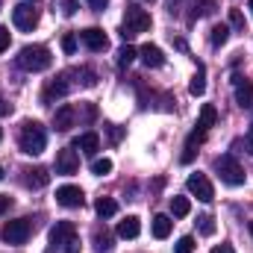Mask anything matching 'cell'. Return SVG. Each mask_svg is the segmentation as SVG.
Masks as SVG:
<instances>
[{
  "label": "cell",
  "mask_w": 253,
  "mask_h": 253,
  "mask_svg": "<svg viewBox=\"0 0 253 253\" xmlns=\"http://www.w3.org/2000/svg\"><path fill=\"white\" fill-rule=\"evenodd\" d=\"M150 12H144L138 3H126L124 6V27H121V39L126 44L138 36V33H147L150 30Z\"/></svg>",
  "instance_id": "obj_2"
},
{
  "label": "cell",
  "mask_w": 253,
  "mask_h": 253,
  "mask_svg": "<svg viewBox=\"0 0 253 253\" xmlns=\"http://www.w3.org/2000/svg\"><path fill=\"white\" fill-rule=\"evenodd\" d=\"M77 168H80V156H77V150H74V147H62V150L56 153V174L71 177V174H77Z\"/></svg>",
  "instance_id": "obj_11"
},
{
  "label": "cell",
  "mask_w": 253,
  "mask_h": 253,
  "mask_svg": "<svg viewBox=\"0 0 253 253\" xmlns=\"http://www.w3.org/2000/svg\"><path fill=\"white\" fill-rule=\"evenodd\" d=\"M9 206H12V197H9V194H0V215L9 212Z\"/></svg>",
  "instance_id": "obj_39"
},
{
  "label": "cell",
  "mask_w": 253,
  "mask_h": 253,
  "mask_svg": "<svg viewBox=\"0 0 253 253\" xmlns=\"http://www.w3.org/2000/svg\"><path fill=\"white\" fill-rule=\"evenodd\" d=\"M80 36V42L91 50V53H103L106 47H109V39H106V33L100 30V27H88V30H83V33H77Z\"/></svg>",
  "instance_id": "obj_9"
},
{
  "label": "cell",
  "mask_w": 253,
  "mask_h": 253,
  "mask_svg": "<svg viewBox=\"0 0 253 253\" xmlns=\"http://www.w3.org/2000/svg\"><path fill=\"white\" fill-rule=\"evenodd\" d=\"M138 56H141V62L147 65V68H162V65H165V53H162L156 44H144V47L138 50Z\"/></svg>",
  "instance_id": "obj_18"
},
{
  "label": "cell",
  "mask_w": 253,
  "mask_h": 253,
  "mask_svg": "<svg viewBox=\"0 0 253 253\" xmlns=\"http://www.w3.org/2000/svg\"><path fill=\"white\" fill-rule=\"evenodd\" d=\"M15 62H18V68H24L30 74H39V71H47L53 65V56L44 44H27V47H21Z\"/></svg>",
  "instance_id": "obj_3"
},
{
  "label": "cell",
  "mask_w": 253,
  "mask_h": 253,
  "mask_svg": "<svg viewBox=\"0 0 253 253\" xmlns=\"http://www.w3.org/2000/svg\"><path fill=\"white\" fill-rule=\"evenodd\" d=\"M94 253H112V236L109 233H97L94 236Z\"/></svg>",
  "instance_id": "obj_31"
},
{
  "label": "cell",
  "mask_w": 253,
  "mask_h": 253,
  "mask_svg": "<svg viewBox=\"0 0 253 253\" xmlns=\"http://www.w3.org/2000/svg\"><path fill=\"white\" fill-rule=\"evenodd\" d=\"M121 135H124V129H121V126L109 124V138H112V141H121Z\"/></svg>",
  "instance_id": "obj_38"
},
{
  "label": "cell",
  "mask_w": 253,
  "mask_h": 253,
  "mask_svg": "<svg viewBox=\"0 0 253 253\" xmlns=\"http://www.w3.org/2000/svg\"><path fill=\"white\" fill-rule=\"evenodd\" d=\"M85 3H88V6H91L94 12H103V9L109 6V0H85Z\"/></svg>",
  "instance_id": "obj_37"
},
{
  "label": "cell",
  "mask_w": 253,
  "mask_h": 253,
  "mask_svg": "<svg viewBox=\"0 0 253 253\" xmlns=\"http://www.w3.org/2000/svg\"><path fill=\"white\" fill-rule=\"evenodd\" d=\"M230 27L245 30V15H242V9H230Z\"/></svg>",
  "instance_id": "obj_34"
},
{
  "label": "cell",
  "mask_w": 253,
  "mask_h": 253,
  "mask_svg": "<svg viewBox=\"0 0 253 253\" xmlns=\"http://www.w3.org/2000/svg\"><path fill=\"white\" fill-rule=\"evenodd\" d=\"M50 253H80V239L71 221H56L50 230Z\"/></svg>",
  "instance_id": "obj_4"
},
{
  "label": "cell",
  "mask_w": 253,
  "mask_h": 253,
  "mask_svg": "<svg viewBox=\"0 0 253 253\" xmlns=\"http://www.w3.org/2000/svg\"><path fill=\"white\" fill-rule=\"evenodd\" d=\"M251 236H253V221H251Z\"/></svg>",
  "instance_id": "obj_45"
},
{
  "label": "cell",
  "mask_w": 253,
  "mask_h": 253,
  "mask_svg": "<svg viewBox=\"0 0 253 253\" xmlns=\"http://www.w3.org/2000/svg\"><path fill=\"white\" fill-rule=\"evenodd\" d=\"M218 9V0H194L191 3V15H189V21L194 24L197 18H206V15H212Z\"/></svg>",
  "instance_id": "obj_20"
},
{
  "label": "cell",
  "mask_w": 253,
  "mask_h": 253,
  "mask_svg": "<svg viewBox=\"0 0 253 253\" xmlns=\"http://www.w3.org/2000/svg\"><path fill=\"white\" fill-rule=\"evenodd\" d=\"M248 9H251V15H253V0H248Z\"/></svg>",
  "instance_id": "obj_43"
},
{
  "label": "cell",
  "mask_w": 253,
  "mask_h": 253,
  "mask_svg": "<svg viewBox=\"0 0 253 253\" xmlns=\"http://www.w3.org/2000/svg\"><path fill=\"white\" fill-rule=\"evenodd\" d=\"M138 233H141V221L135 215H126L124 221L118 224V236L121 239H138Z\"/></svg>",
  "instance_id": "obj_19"
},
{
  "label": "cell",
  "mask_w": 253,
  "mask_h": 253,
  "mask_svg": "<svg viewBox=\"0 0 253 253\" xmlns=\"http://www.w3.org/2000/svg\"><path fill=\"white\" fill-rule=\"evenodd\" d=\"M215 171H218V177H221V183H227V186H245V168L236 162V156H230V153H224V156H218L215 159Z\"/></svg>",
  "instance_id": "obj_5"
},
{
  "label": "cell",
  "mask_w": 253,
  "mask_h": 253,
  "mask_svg": "<svg viewBox=\"0 0 253 253\" xmlns=\"http://www.w3.org/2000/svg\"><path fill=\"white\" fill-rule=\"evenodd\" d=\"M56 203L65 206V209H80L85 203V194L80 186H59L56 189Z\"/></svg>",
  "instance_id": "obj_10"
},
{
  "label": "cell",
  "mask_w": 253,
  "mask_h": 253,
  "mask_svg": "<svg viewBox=\"0 0 253 253\" xmlns=\"http://www.w3.org/2000/svg\"><path fill=\"white\" fill-rule=\"evenodd\" d=\"M77 44H80V36H74V33H65L62 36V50L68 53V56L77 53Z\"/></svg>",
  "instance_id": "obj_32"
},
{
  "label": "cell",
  "mask_w": 253,
  "mask_h": 253,
  "mask_svg": "<svg viewBox=\"0 0 253 253\" xmlns=\"http://www.w3.org/2000/svg\"><path fill=\"white\" fill-rule=\"evenodd\" d=\"M0 138H3V129H0Z\"/></svg>",
  "instance_id": "obj_46"
},
{
  "label": "cell",
  "mask_w": 253,
  "mask_h": 253,
  "mask_svg": "<svg viewBox=\"0 0 253 253\" xmlns=\"http://www.w3.org/2000/svg\"><path fill=\"white\" fill-rule=\"evenodd\" d=\"M12 112V103H6V97H0V115H9Z\"/></svg>",
  "instance_id": "obj_40"
},
{
  "label": "cell",
  "mask_w": 253,
  "mask_h": 253,
  "mask_svg": "<svg viewBox=\"0 0 253 253\" xmlns=\"http://www.w3.org/2000/svg\"><path fill=\"white\" fill-rule=\"evenodd\" d=\"M18 147L27 156L44 153V147H47V129L39 124V121H24L21 132H18Z\"/></svg>",
  "instance_id": "obj_1"
},
{
  "label": "cell",
  "mask_w": 253,
  "mask_h": 253,
  "mask_svg": "<svg viewBox=\"0 0 253 253\" xmlns=\"http://www.w3.org/2000/svg\"><path fill=\"white\" fill-rule=\"evenodd\" d=\"M203 91H206V68H203V65H197V74H194V80L189 83V94L200 97Z\"/></svg>",
  "instance_id": "obj_24"
},
{
  "label": "cell",
  "mask_w": 253,
  "mask_h": 253,
  "mask_svg": "<svg viewBox=\"0 0 253 253\" xmlns=\"http://www.w3.org/2000/svg\"><path fill=\"white\" fill-rule=\"evenodd\" d=\"M12 24H15L18 30H24V33H33L36 24H39V9H36L33 3H18V6L12 9Z\"/></svg>",
  "instance_id": "obj_7"
},
{
  "label": "cell",
  "mask_w": 253,
  "mask_h": 253,
  "mask_svg": "<svg viewBox=\"0 0 253 253\" xmlns=\"http://www.w3.org/2000/svg\"><path fill=\"white\" fill-rule=\"evenodd\" d=\"M135 56H138V50H135V47H132V44H124V47H121V50H118V59H115V62L121 65V68H126V65L132 62V59H135Z\"/></svg>",
  "instance_id": "obj_28"
},
{
  "label": "cell",
  "mask_w": 253,
  "mask_h": 253,
  "mask_svg": "<svg viewBox=\"0 0 253 253\" xmlns=\"http://www.w3.org/2000/svg\"><path fill=\"white\" fill-rule=\"evenodd\" d=\"M50 183V174L44 168H27L24 171V186L27 189H44Z\"/></svg>",
  "instance_id": "obj_17"
},
{
  "label": "cell",
  "mask_w": 253,
  "mask_h": 253,
  "mask_svg": "<svg viewBox=\"0 0 253 253\" xmlns=\"http://www.w3.org/2000/svg\"><path fill=\"white\" fill-rule=\"evenodd\" d=\"M0 180H3V165H0Z\"/></svg>",
  "instance_id": "obj_44"
},
{
  "label": "cell",
  "mask_w": 253,
  "mask_h": 253,
  "mask_svg": "<svg viewBox=\"0 0 253 253\" xmlns=\"http://www.w3.org/2000/svg\"><path fill=\"white\" fill-rule=\"evenodd\" d=\"M30 236H33V221L30 218H15V221H6V227H3L6 245H27Z\"/></svg>",
  "instance_id": "obj_6"
},
{
  "label": "cell",
  "mask_w": 253,
  "mask_h": 253,
  "mask_svg": "<svg viewBox=\"0 0 253 253\" xmlns=\"http://www.w3.org/2000/svg\"><path fill=\"white\" fill-rule=\"evenodd\" d=\"M233 85H236V103L242 109H251L253 106V83L245 77H233Z\"/></svg>",
  "instance_id": "obj_12"
},
{
  "label": "cell",
  "mask_w": 253,
  "mask_h": 253,
  "mask_svg": "<svg viewBox=\"0 0 253 253\" xmlns=\"http://www.w3.org/2000/svg\"><path fill=\"white\" fill-rule=\"evenodd\" d=\"M80 77H83V85H94V83H97L91 68H83V71H80Z\"/></svg>",
  "instance_id": "obj_35"
},
{
  "label": "cell",
  "mask_w": 253,
  "mask_h": 253,
  "mask_svg": "<svg viewBox=\"0 0 253 253\" xmlns=\"http://www.w3.org/2000/svg\"><path fill=\"white\" fill-rule=\"evenodd\" d=\"M212 253H236V251H233L230 245H215V248H212Z\"/></svg>",
  "instance_id": "obj_41"
},
{
  "label": "cell",
  "mask_w": 253,
  "mask_h": 253,
  "mask_svg": "<svg viewBox=\"0 0 253 253\" xmlns=\"http://www.w3.org/2000/svg\"><path fill=\"white\" fill-rule=\"evenodd\" d=\"M53 9H59V15L71 18V15L80 9V3H77V0H53Z\"/></svg>",
  "instance_id": "obj_27"
},
{
  "label": "cell",
  "mask_w": 253,
  "mask_h": 253,
  "mask_svg": "<svg viewBox=\"0 0 253 253\" xmlns=\"http://www.w3.org/2000/svg\"><path fill=\"white\" fill-rule=\"evenodd\" d=\"M91 174H97V177H106V174H112V159H94L91 162Z\"/></svg>",
  "instance_id": "obj_29"
},
{
  "label": "cell",
  "mask_w": 253,
  "mask_h": 253,
  "mask_svg": "<svg viewBox=\"0 0 253 253\" xmlns=\"http://www.w3.org/2000/svg\"><path fill=\"white\" fill-rule=\"evenodd\" d=\"M203 138H206V132H203V129H194L189 138H186V147H183V156H180V162H183V165H191V162H194L197 147L203 144Z\"/></svg>",
  "instance_id": "obj_14"
},
{
  "label": "cell",
  "mask_w": 253,
  "mask_h": 253,
  "mask_svg": "<svg viewBox=\"0 0 253 253\" xmlns=\"http://www.w3.org/2000/svg\"><path fill=\"white\" fill-rule=\"evenodd\" d=\"M218 121V112H215V106L212 103H203V109H200V118H197V129H209V126H215Z\"/></svg>",
  "instance_id": "obj_21"
},
{
  "label": "cell",
  "mask_w": 253,
  "mask_h": 253,
  "mask_svg": "<svg viewBox=\"0 0 253 253\" xmlns=\"http://www.w3.org/2000/svg\"><path fill=\"white\" fill-rule=\"evenodd\" d=\"M197 230H200V236H215V218L212 215H200L197 218Z\"/></svg>",
  "instance_id": "obj_30"
},
{
  "label": "cell",
  "mask_w": 253,
  "mask_h": 253,
  "mask_svg": "<svg viewBox=\"0 0 253 253\" xmlns=\"http://www.w3.org/2000/svg\"><path fill=\"white\" fill-rule=\"evenodd\" d=\"M68 94V77H56V80H50L47 85H44V91H42V103H53L56 97H65Z\"/></svg>",
  "instance_id": "obj_13"
},
{
  "label": "cell",
  "mask_w": 253,
  "mask_h": 253,
  "mask_svg": "<svg viewBox=\"0 0 253 253\" xmlns=\"http://www.w3.org/2000/svg\"><path fill=\"white\" fill-rule=\"evenodd\" d=\"M245 144H248V150H251V153H253V132H251V135H248V138H245Z\"/></svg>",
  "instance_id": "obj_42"
},
{
  "label": "cell",
  "mask_w": 253,
  "mask_h": 253,
  "mask_svg": "<svg viewBox=\"0 0 253 253\" xmlns=\"http://www.w3.org/2000/svg\"><path fill=\"white\" fill-rule=\"evenodd\" d=\"M189 212H191L189 197H171V215H174V218H186Z\"/></svg>",
  "instance_id": "obj_26"
},
{
  "label": "cell",
  "mask_w": 253,
  "mask_h": 253,
  "mask_svg": "<svg viewBox=\"0 0 253 253\" xmlns=\"http://www.w3.org/2000/svg\"><path fill=\"white\" fill-rule=\"evenodd\" d=\"M74 118H77V109H74L71 103H62V106L56 109V115H53V126H56L59 132H68V129L74 126Z\"/></svg>",
  "instance_id": "obj_15"
},
{
  "label": "cell",
  "mask_w": 253,
  "mask_h": 253,
  "mask_svg": "<svg viewBox=\"0 0 253 253\" xmlns=\"http://www.w3.org/2000/svg\"><path fill=\"white\" fill-rule=\"evenodd\" d=\"M171 227H174V221L168 215H156L153 218V236L156 239H168L171 236Z\"/></svg>",
  "instance_id": "obj_23"
},
{
  "label": "cell",
  "mask_w": 253,
  "mask_h": 253,
  "mask_svg": "<svg viewBox=\"0 0 253 253\" xmlns=\"http://www.w3.org/2000/svg\"><path fill=\"white\" fill-rule=\"evenodd\" d=\"M74 150H83V153H97L100 150V135L97 132H83V135H77L74 138Z\"/></svg>",
  "instance_id": "obj_16"
},
{
  "label": "cell",
  "mask_w": 253,
  "mask_h": 253,
  "mask_svg": "<svg viewBox=\"0 0 253 253\" xmlns=\"http://www.w3.org/2000/svg\"><path fill=\"white\" fill-rule=\"evenodd\" d=\"M0 6H3V0H0Z\"/></svg>",
  "instance_id": "obj_47"
},
{
  "label": "cell",
  "mask_w": 253,
  "mask_h": 253,
  "mask_svg": "<svg viewBox=\"0 0 253 253\" xmlns=\"http://www.w3.org/2000/svg\"><path fill=\"white\" fill-rule=\"evenodd\" d=\"M227 39H230V24H215L212 33H209V42L215 47H221V44H227Z\"/></svg>",
  "instance_id": "obj_25"
},
{
  "label": "cell",
  "mask_w": 253,
  "mask_h": 253,
  "mask_svg": "<svg viewBox=\"0 0 253 253\" xmlns=\"http://www.w3.org/2000/svg\"><path fill=\"white\" fill-rule=\"evenodd\" d=\"M94 212H97L100 218H112V215H118V203H115L112 197H97Z\"/></svg>",
  "instance_id": "obj_22"
},
{
  "label": "cell",
  "mask_w": 253,
  "mask_h": 253,
  "mask_svg": "<svg viewBox=\"0 0 253 253\" xmlns=\"http://www.w3.org/2000/svg\"><path fill=\"white\" fill-rule=\"evenodd\" d=\"M194 248H197V245H194V239H191V236H183V239L177 242L174 253H194Z\"/></svg>",
  "instance_id": "obj_33"
},
{
  "label": "cell",
  "mask_w": 253,
  "mask_h": 253,
  "mask_svg": "<svg viewBox=\"0 0 253 253\" xmlns=\"http://www.w3.org/2000/svg\"><path fill=\"white\" fill-rule=\"evenodd\" d=\"M186 189L189 194H194L200 203H212L215 200V189H212V183H209V177L206 174H189V180H186Z\"/></svg>",
  "instance_id": "obj_8"
},
{
  "label": "cell",
  "mask_w": 253,
  "mask_h": 253,
  "mask_svg": "<svg viewBox=\"0 0 253 253\" xmlns=\"http://www.w3.org/2000/svg\"><path fill=\"white\" fill-rule=\"evenodd\" d=\"M9 42H12V36H9V30L6 27H0V53L9 47Z\"/></svg>",
  "instance_id": "obj_36"
}]
</instances>
